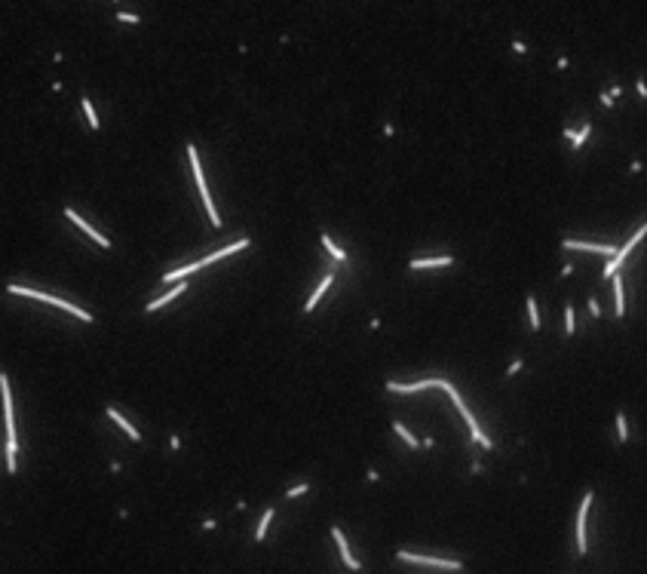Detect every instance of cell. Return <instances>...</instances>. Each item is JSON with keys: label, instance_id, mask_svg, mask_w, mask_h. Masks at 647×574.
<instances>
[{"label": "cell", "instance_id": "1", "mask_svg": "<svg viewBox=\"0 0 647 574\" xmlns=\"http://www.w3.org/2000/svg\"><path fill=\"white\" fill-rule=\"evenodd\" d=\"M187 157H190V169H193V178H197V187H200L203 206H206V212H209V221H212V227H221V215H218L215 200H212V194H209V184H206V178H203V166H200L197 144H187Z\"/></svg>", "mask_w": 647, "mask_h": 574}, {"label": "cell", "instance_id": "2", "mask_svg": "<svg viewBox=\"0 0 647 574\" xmlns=\"http://www.w3.org/2000/svg\"><path fill=\"white\" fill-rule=\"evenodd\" d=\"M402 562H411V565H426V568H442V571H463V562L457 559H436V556H417V553H408V550H399L396 553Z\"/></svg>", "mask_w": 647, "mask_h": 574}, {"label": "cell", "instance_id": "3", "mask_svg": "<svg viewBox=\"0 0 647 574\" xmlns=\"http://www.w3.org/2000/svg\"><path fill=\"white\" fill-rule=\"evenodd\" d=\"M644 233H647V227L641 224V227H638V230L632 233V240H629L626 246H620V249H617V252L611 255V261H608V264H605V270H601V277H605V280H611V277L617 273V267H620V264L626 261V255H629V252H632V249H635V246L641 243V237H644Z\"/></svg>", "mask_w": 647, "mask_h": 574}, {"label": "cell", "instance_id": "4", "mask_svg": "<svg viewBox=\"0 0 647 574\" xmlns=\"http://www.w3.org/2000/svg\"><path fill=\"white\" fill-rule=\"evenodd\" d=\"M592 492H586L583 495V504H580V510H577V553L580 556H586L589 553V541H586V516H589V507H592Z\"/></svg>", "mask_w": 647, "mask_h": 574}, {"label": "cell", "instance_id": "5", "mask_svg": "<svg viewBox=\"0 0 647 574\" xmlns=\"http://www.w3.org/2000/svg\"><path fill=\"white\" fill-rule=\"evenodd\" d=\"M0 396H3V418H6V439H15V418H12V393L9 378L0 372Z\"/></svg>", "mask_w": 647, "mask_h": 574}, {"label": "cell", "instance_id": "6", "mask_svg": "<svg viewBox=\"0 0 647 574\" xmlns=\"http://www.w3.org/2000/svg\"><path fill=\"white\" fill-rule=\"evenodd\" d=\"M249 246H252V240H249V237H243V240H236V243H230V246H221V249L209 252L206 258H200V264H203V267H206V264H215V261H221V258H227V255H233V252L249 249Z\"/></svg>", "mask_w": 647, "mask_h": 574}, {"label": "cell", "instance_id": "7", "mask_svg": "<svg viewBox=\"0 0 647 574\" xmlns=\"http://www.w3.org/2000/svg\"><path fill=\"white\" fill-rule=\"evenodd\" d=\"M64 218H68V221H74V224H77L80 230H86V233H89V237H92V240H95V243L101 246V249H111V240H107L104 233H98V230H95V227H92L89 221H83V218H80V215H77V212H74L71 206L64 209Z\"/></svg>", "mask_w": 647, "mask_h": 574}, {"label": "cell", "instance_id": "8", "mask_svg": "<svg viewBox=\"0 0 647 574\" xmlns=\"http://www.w3.org/2000/svg\"><path fill=\"white\" fill-rule=\"evenodd\" d=\"M442 378H426V381H417V384H396V381H386V390L390 393H420V390H429V387H439Z\"/></svg>", "mask_w": 647, "mask_h": 574}, {"label": "cell", "instance_id": "9", "mask_svg": "<svg viewBox=\"0 0 647 574\" xmlns=\"http://www.w3.org/2000/svg\"><path fill=\"white\" fill-rule=\"evenodd\" d=\"M565 249H577V252H595V255H614L617 246H601V243H583V240H562Z\"/></svg>", "mask_w": 647, "mask_h": 574}, {"label": "cell", "instance_id": "10", "mask_svg": "<svg viewBox=\"0 0 647 574\" xmlns=\"http://www.w3.org/2000/svg\"><path fill=\"white\" fill-rule=\"evenodd\" d=\"M6 292H9V295H25V298H34V301H46V304H58V295L40 292V289H31V286H15V283H9Z\"/></svg>", "mask_w": 647, "mask_h": 574}, {"label": "cell", "instance_id": "11", "mask_svg": "<svg viewBox=\"0 0 647 574\" xmlns=\"http://www.w3.org/2000/svg\"><path fill=\"white\" fill-rule=\"evenodd\" d=\"M331 538H334V541H337V550H340V559H343V565H347V568H350V571H359V568H362V565H359V562H356V559H353V553H350V544H347V538H343V532H340V528H337V525H334V528H331Z\"/></svg>", "mask_w": 647, "mask_h": 574}, {"label": "cell", "instance_id": "12", "mask_svg": "<svg viewBox=\"0 0 647 574\" xmlns=\"http://www.w3.org/2000/svg\"><path fill=\"white\" fill-rule=\"evenodd\" d=\"M184 292H187V283H184V280H178V286H172V292H166V295H160L157 301H150V304H147V313H154V310H160L163 304H169V301H175V298H178V295H184Z\"/></svg>", "mask_w": 647, "mask_h": 574}, {"label": "cell", "instance_id": "13", "mask_svg": "<svg viewBox=\"0 0 647 574\" xmlns=\"http://www.w3.org/2000/svg\"><path fill=\"white\" fill-rule=\"evenodd\" d=\"M104 412H107V418H111V421H114V424H117V427H120V430H123V433H126L129 439H135V442L141 439V433H138V430H135V427H132V424H129V421H126V418H123V415H120V412H117L114 406H107Z\"/></svg>", "mask_w": 647, "mask_h": 574}, {"label": "cell", "instance_id": "14", "mask_svg": "<svg viewBox=\"0 0 647 574\" xmlns=\"http://www.w3.org/2000/svg\"><path fill=\"white\" fill-rule=\"evenodd\" d=\"M197 270H203V264H200V261H190V264H184V267H175V270L163 273V283H178V280H187V277H190V273H197Z\"/></svg>", "mask_w": 647, "mask_h": 574}, {"label": "cell", "instance_id": "15", "mask_svg": "<svg viewBox=\"0 0 647 574\" xmlns=\"http://www.w3.org/2000/svg\"><path fill=\"white\" fill-rule=\"evenodd\" d=\"M448 264H454L451 255H442V258H414L408 267L411 270H423V267H448Z\"/></svg>", "mask_w": 647, "mask_h": 574}, {"label": "cell", "instance_id": "16", "mask_svg": "<svg viewBox=\"0 0 647 574\" xmlns=\"http://www.w3.org/2000/svg\"><path fill=\"white\" fill-rule=\"evenodd\" d=\"M331 283H334V273H331V270H328V273H325V280H322V283H319V286H316V292H313V295H310V301H307V304H304V310H307V313H310V310H313V307H316V304H319V298H322V295H325V289H328V286H331Z\"/></svg>", "mask_w": 647, "mask_h": 574}, {"label": "cell", "instance_id": "17", "mask_svg": "<svg viewBox=\"0 0 647 574\" xmlns=\"http://www.w3.org/2000/svg\"><path fill=\"white\" fill-rule=\"evenodd\" d=\"M611 280H614V301H617V316H623V313H626V298H623V280H620L617 273H614Z\"/></svg>", "mask_w": 647, "mask_h": 574}, {"label": "cell", "instance_id": "18", "mask_svg": "<svg viewBox=\"0 0 647 574\" xmlns=\"http://www.w3.org/2000/svg\"><path fill=\"white\" fill-rule=\"evenodd\" d=\"M319 240H322V246H325V249H328V255H331V258H334V261H347V252H343V249H340V246H334V240H331V237H328V233H322V237H319Z\"/></svg>", "mask_w": 647, "mask_h": 574}, {"label": "cell", "instance_id": "19", "mask_svg": "<svg viewBox=\"0 0 647 574\" xmlns=\"http://www.w3.org/2000/svg\"><path fill=\"white\" fill-rule=\"evenodd\" d=\"M393 433H399V436L405 439V445H408V449H417V445H420V442H417V436H411V430H408L405 424H399V421L393 424Z\"/></svg>", "mask_w": 647, "mask_h": 574}, {"label": "cell", "instance_id": "20", "mask_svg": "<svg viewBox=\"0 0 647 574\" xmlns=\"http://www.w3.org/2000/svg\"><path fill=\"white\" fill-rule=\"evenodd\" d=\"M589 132H592V126H589V123H586L580 132H571V151H580V147H583V141L589 138Z\"/></svg>", "mask_w": 647, "mask_h": 574}, {"label": "cell", "instance_id": "21", "mask_svg": "<svg viewBox=\"0 0 647 574\" xmlns=\"http://www.w3.org/2000/svg\"><path fill=\"white\" fill-rule=\"evenodd\" d=\"M270 519H273V507L261 513V522H258V532H255V541H264V535H267V528H270Z\"/></svg>", "mask_w": 647, "mask_h": 574}, {"label": "cell", "instance_id": "22", "mask_svg": "<svg viewBox=\"0 0 647 574\" xmlns=\"http://www.w3.org/2000/svg\"><path fill=\"white\" fill-rule=\"evenodd\" d=\"M528 316H531V332H540V313H537L534 295H528Z\"/></svg>", "mask_w": 647, "mask_h": 574}, {"label": "cell", "instance_id": "23", "mask_svg": "<svg viewBox=\"0 0 647 574\" xmlns=\"http://www.w3.org/2000/svg\"><path fill=\"white\" fill-rule=\"evenodd\" d=\"M83 114H86V120H89V129H98V126H101V123H98V114H95V108H92L89 98H83Z\"/></svg>", "mask_w": 647, "mask_h": 574}, {"label": "cell", "instance_id": "24", "mask_svg": "<svg viewBox=\"0 0 647 574\" xmlns=\"http://www.w3.org/2000/svg\"><path fill=\"white\" fill-rule=\"evenodd\" d=\"M617 436H620V442L629 439V424H626V415H623V412L617 415Z\"/></svg>", "mask_w": 647, "mask_h": 574}, {"label": "cell", "instance_id": "25", "mask_svg": "<svg viewBox=\"0 0 647 574\" xmlns=\"http://www.w3.org/2000/svg\"><path fill=\"white\" fill-rule=\"evenodd\" d=\"M565 335H574V307H565Z\"/></svg>", "mask_w": 647, "mask_h": 574}, {"label": "cell", "instance_id": "26", "mask_svg": "<svg viewBox=\"0 0 647 574\" xmlns=\"http://www.w3.org/2000/svg\"><path fill=\"white\" fill-rule=\"evenodd\" d=\"M307 492H310V485L301 482V485H292V488L286 492V498H301V495H307Z\"/></svg>", "mask_w": 647, "mask_h": 574}, {"label": "cell", "instance_id": "27", "mask_svg": "<svg viewBox=\"0 0 647 574\" xmlns=\"http://www.w3.org/2000/svg\"><path fill=\"white\" fill-rule=\"evenodd\" d=\"M117 18H120V22H126V25H138V22H141L135 12H117Z\"/></svg>", "mask_w": 647, "mask_h": 574}, {"label": "cell", "instance_id": "28", "mask_svg": "<svg viewBox=\"0 0 647 574\" xmlns=\"http://www.w3.org/2000/svg\"><path fill=\"white\" fill-rule=\"evenodd\" d=\"M589 313H592V316H601V307H598L595 298H589Z\"/></svg>", "mask_w": 647, "mask_h": 574}, {"label": "cell", "instance_id": "29", "mask_svg": "<svg viewBox=\"0 0 647 574\" xmlns=\"http://www.w3.org/2000/svg\"><path fill=\"white\" fill-rule=\"evenodd\" d=\"M515 372H522V359H515V363H509V369H506V375H515Z\"/></svg>", "mask_w": 647, "mask_h": 574}, {"label": "cell", "instance_id": "30", "mask_svg": "<svg viewBox=\"0 0 647 574\" xmlns=\"http://www.w3.org/2000/svg\"><path fill=\"white\" fill-rule=\"evenodd\" d=\"M512 49H515V52H528V46H525L522 40H515V43H512Z\"/></svg>", "mask_w": 647, "mask_h": 574}]
</instances>
